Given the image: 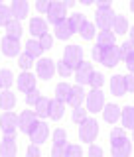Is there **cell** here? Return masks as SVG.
I'll list each match as a JSON object with an SVG mask.
<instances>
[{"label":"cell","instance_id":"obj_48","mask_svg":"<svg viewBox=\"0 0 134 157\" xmlns=\"http://www.w3.org/2000/svg\"><path fill=\"white\" fill-rule=\"evenodd\" d=\"M124 63H126V67H128V71L130 73H134V51L128 55L126 59H124Z\"/></svg>","mask_w":134,"mask_h":157},{"label":"cell","instance_id":"obj_17","mask_svg":"<svg viewBox=\"0 0 134 157\" xmlns=\"http://www.w3.org/2000/svg\"><path fill=\"white\" fill-rule=\"evenodd\" d=\"M53 26H55V37L61 39V41H67V39L73 36V29H71V26H69V20L67 18H63L61 22L53 24Z\"/></svg>","mask_w":134,"mask_h":157},{"label":"cell","instance_id":"obj_43","mask_svg":"<svg viewBox=\"0 0 134 157\" xmlns=\"http://www.w3.org/2000/svg\"><path fill=\"white\" fill-rule=\"evenodd\" d=\"M38 39H39V43H42V47H43V49H51V47H53V37L49 36L47 32H46V33H42V36H39Z\"/></svg>","mask_w":134,"mask_h":157},{"label":"cell","instance_id":"obj_36","mask_svg":"<svg viewBox=\"0 0 134 157\" xmlns=\"http://www.w3.org/2000/svg\"><path fill=\"white\" fill-rule=\"evenodd\" d=\"M12 10L10 6H4V4H0V26H6V24L12 20Z\"/></svg>","mask_w":134,"mask_h":157},{"label":"cell","instance_id":"obj_57","mask_svg":"<svg viewBox=\"0 0 134 157\" xmlns=\"http://www.w3.org/2000/svg\"><path fill=\"white\" fill-rule=\"evenodd\" d=\"M132 141H134V128H132Z\"/></svg>","mask_w":134,"mask_h":157},{"label":"cell","instance_id":"obj_15","mask_svg":"<svg viewBox=\"0 0 134 157\" xmlns=\"http://www.w3.org/2000/svg\"><path fill=\"white\" fill-rule=\"evenodd\" d=\"M36 81H38V78L34 77L30 71H22V73L18 75V78H16L18 90H22V92H28L30 88H36Z\"/></svg>","mask_w":134,"mask_h":157},{"label":"cell","instance_id":"obj_21","mask_svg":"<svg viewBox=\"0 0 134 157\" xmlns=\"http://www.w3.org/2000/svg\"><path fill=\"white\" fill-rule=\"evenodd\" d=\"M63 114H65V102L53 98V100L49 102V114H47V118H51V120H61Z\"/></svg>","mask_w":134,"mask_h":157},{"label":"cell","instance_id":"obj_45","mask_svg":"<svg viewBox=\"0 0 134 157\" xmlns=\"http://www.w3.org/2000/svg\"><path fill=\"white\" fill-rule=\"evenodd\" d=\"M124 85H126V92H134V73L124 75Z\"/></svg>","mask_w":134,"mask_h":157},{"label":"cell","instance_id":"obj_10","mask_svg":"<svg viewBox=\"0 0 134 157\" xmlns=\"http://www.w3.org/2000/svg\"><path fill=\"white\" fill-rule=\"evenodd\" d=\"M36 73H38V78H43V81H49L55 73V63L51 61L49 57L46 59H39L36 63Z\"/></svg>","mask_w":134,"mask_h":157},{"label":"cell","instance_id":"obj_33","mask_svg":"<svg viewBox=\"0 0 134 157\" xmlns=\"http://www.w3.org/2000/svg\"><path fill=\"white\" fill-rule=\"evenodd\" d=\"M12 82H14L12 71H10V69H2V71H0V86H2V88H10Z\"/></svg>","mask_w":134,"mask_h":157},{"label":"cell","instance_id":"obj_13","mask_svg":"<svg viewBox=\"0 0 134 157\" xmlns=\"http://www.w3.org/2000/svg\"><path fill=\"white\" fill-rule=\"evenodd\" d=\"M73 73H75V77H77V85H89V78L93 75V63L81 61L79 67Z\"/></svg>","mask_w":134,"mask_h":157},{"label":"cell","instance_id":"obj_44","mask_svg":"<svg viewBox=\"0 0 134 157\" xmlns=\"http://www.w3.org/2000/svg\"><path fill=\"white\" fill-rule=\"evenodd\" d=\"M122 137H124V128H112V132H111V144L122 140Z\"/></svg>","mask_w":134,"mask_h":157},{"label":"cell","instance_id":"obj_26","mask_svg":"<svg viewBox=\"0 0 134 157\" xmlns=\"http://www.w3.org/2000/svg\"><path fill=\"white\" fill-rule=\"evenodd\" d=\"M128 20H126V16H120V14H115V20H112V32L115 33H120V36H124V33L128 32Z\"/></svg>","mask_w":134,"mask_h":157},{"label":"cell","instance_id":"obj_2","mask_svg":"<svg viewBox=\"0 0 134 157\" xmlns=\"http://www.w3.org/2000/svg\"><path fill=\"white\" fill-rule=\"evenodd\" d=\"M85 104H87V112H93V114L101 112L103 106H105V92L101 88H93L89 94H85Z\"/></svg>","mask_w":134,"mask_h":157},{"label":"cell","instance_id":"obj_51","mask_svg":"<svg viewBox=\"0 0 134 157\" xmlns=\"http://www.w3.org/2000/svg\"><path fill=\"white\" fill-rule=\"evenodd\" d=\"M30 155H39V147H38V144H34V141H32V145L28 147V157Z\"/></svg>","mask_w":134,"mask_h":157},{"label":"cell","instance_id":"obj_59","mask_svg":"<svg viewBox=\"0 0 134 157\" xmlns=\"http://www.w3.org/2000/svg\"><path fill=\"white\" fill-rule=\"evenodd\" d=\"M0 88H2V86H0Z\"/></svg>","mask_w":134,"mask_h":157},{"label":"cell","instance_id":"obj_39","mask_svg":"<svg viewBox=\"0 0 134 157\" xmlns=\"http://www.w3.org/2000/svg\"><path fill=\"white\" fill-rule=\"evenodd\" d=\"M53 144L55 145H65L67 144V132L61 130V128H57V130L53 132Z\"/></svg>","mask_w":134,"mask_h":157},{"label":"cell","instance_id":"obj_34","mask_svg":"<svg viewBox=\"0 0 134 157\" xmlns=\"http://www.w3.org/2000/svg\"><path fill=\"white\" fill-rule=\"evenodd\" d=\"M87 114H89V112H87V108L75 106V108H73V112H71V120L75 122V124H81V122L87 118Z\"/></svg>","mask_w":134,"mask_h":157},{"label":"cell","instance_id":"obj_52","mask_svg":"<svg viewBox=\"0 0 134 157\" xmlns=\"http://www.w3.org/2000/svg\"><path fill=\"white\" fill-rule=\"evenodd\" d=\"M61 2H63V6H65V8H71V6H75L77 0H61Z\"/></svg>","mask_w":134,"mask_h":157},{"label":"cell","instance_id":"obj_31","mask_svg":"<svg viewBox=\"0 0 134 157\" xmlns=\"http://www.w3.org/2000/svg\"><path fill=\"white\" fill-rule=\"evenodd\" d=\"M69 92H71V85H67V82H59V85L55 86V98L61 100V102H65V104H67Z\"/></svg>","mask_w":134,"mask_h":157},{"label":"cell","instance_id":"obj_42","mask_svg":"<svg viewBox=\"0 0 134 157\" xmlns=\"http://www.w3.org/2000/svg\"><path fill=\"white\" fill-rule=\"evenodd\" d=\"M55 71H57V73H59V75H61V77H69V75H71V73H73V69H71V67H69L67 63H65V61H63V59H61V61L57 63Z\"/></svg>","mask_w":134,"mask_h":157},{"label":"cell","instance_id":"obj_30","mask_svg":"<svg viewBox=\"0 0 134 157\" xmlns=\"http://www.w3.org/2000/svg\"><path fill=\"white\" fill-rule=\"evenodd\" d=\"M79 33H81L83 39H87V41H89V39H93V37L97 36V26L93 22H85L81 26V29H79Z\"/></svg>","mask_w":134,"mask_h":157},{"label":"cell","instance_id":"obj_25","mask_svg":"<svg viewBox=\"0 0 134 157\" xmlns=\"http://www.w3.org/2000/svg\"><path fill=\"white\" fill-rule=\"evenodd\" d=\"M116 41V33L111 32V29H101V32L97 33V43L101 47H108V45H115Z\"/></svg>","mask_w":134,"mask_h":157},{"label":"cell","instance_id":"obj_32","mask_svg":"<svg viewBox=\"0 0 134 157\" xmlns=\"http://www.w3.org/2000/svg\"><path fill=\"white\" fill-rule=\"evenodd\" d=\"M67 20H69V26H71L73 33L79 32V29H81V26L87 22V20H85V14H79V12H77V14H71V16H69Z\"/></svg>","mask_w":134,"mask_h":157},{"label":"cell","instance_id":"obj_41","mask_svg":"<svg viewBox=\"0 0 134 157\" xmlns=\"http://www.w3.org/2000/svg\"><path fill=\"white\" fill-rule=\"evenodd\" d=\"M83 155V149L79 145H71V144H65V157H81Z\"/></svg>","mask_w":134,"mask_h":157},{"label":"cell","instance_id":"obj_54","mask_svg":"<svg viewBox=\"0 0 134 157\" xmlns=\"http://www.w3.org/2000/svg\"><path fill=\"white\" fill-rule=\"evenodd\" d=\"M128 33H130V41L134 43V26H132V28H128Z\"/></svg>","mask_w":134,"mask_h":157},{"label":"cell","instance_id":"obj_38","mask_svg":"<svg viewBox=\"0 0 134 157\" xmlns=\"http://www.w3.org/2000/svg\"><path fill=\"white\" fill-rule=\"evenodd\" d=\"M132 51H134V43L132 41H124L122 45H118V55H120V61H122V59H126Z\"/></svg>","mask_w":134,"mask_h":157},{"label":"cell","instance_id":"obj_6","mask_svg":"<svg viewBox=\"0 0 134 157\" xmlns=\"http://www.w3.org/2000/svg\"><path fill=\"white\" fill-rule=\"evenodd\" d=\"M16 128H18V116L14 112L6 110L0 116V130L4 136H16Z\"/></svg>","mask_w":134,"mask_h":157},{"label":"cell","instance_id":"obj_29","mask_svg":"<svg viewBox=\"0 0 134 157\" xmlns=\"http://www.w3.org/2000/svg\"><path fill=\"white\" fill-rule=\"evenodd\" d=\"M4 28H6V36H12V37H20V36H22V32H24L20 20H16V18H12Z\"/></svg>","mask_w":134,"mask_h":157},{"label":"cell","instance_id":"obj_46","mask_svg":"<svg viewBox=\"0 0 134 157\" xmlns=\"http://www.w3.org/2000/svg\"><path fill=\"white\" fill-rule=\"evenodd\" d=\"M51 155L53 157H65V145H55V144H53Z\"/></svg>","mask_w":134,"mask_h":157},{"label":"cell","instance_id":"obj_49","mask_svg":"<svg viewBox=\"0 0 134 157\" xmlns=\"http://www.w3.org/2000/svg\"><path fill=\"white\" fill-rule=\"evenodd\" d=\"M89 155H91V157H93V155H95V157H101V155H103V149L91 144V147H89Z\"/></svg>","mask_w":134,"mask_h":157},{"label":"cell","instance_id":"obj_1","mask_svg":"<svg viewBox=\"0 0 134 157\" xmlns=\"http://www.w3.org/2000/svg\"><path fill=\"white\" fill-rule=\"evenodd\" d=\"M79 126V137H81V141H87V144H93V141L97 140L99 136V122L93 120V118H85V120L81 122Z\"/></svg>","mask_w":134,"mask_h":157},{"label":"cell","instance_id":"obj_9","mask_svg":"<svg viewBox=\"0 0 134 157\" xmlns=\"http://www.w3.org/2000/svg\"><path fill=\"white\" fill-rule=\"evenodd\" d=\"M0 47H2V53L6 57H18L20 55V37H12V36H6L2 37V41H0Z\"/></svg>","mask_w":134,"mask_h":157},{"label":"cell","instance_id":"obj_40","mask_svg":"<svg viewBox=\"0 0 134 157\" xmlns=\"http://www.w3.org/2000/svg\"><path fill=\"white\" fill-rule=\"evenodd\" d=\"M39 96H42V92H39L38 88H30V90L26 92V104L28 106H34L39 100Z\"/></svg>","mask_w":134,"mask_h":157},{"label":"cell","instance_id":"obj_11","mask_svg":"<svg viewBox=\"0 0 134 157\" xmlns=\"http://www.w3.org/2000/svg\"><path fill=\"white\" fill-rule=\"evenodd\" d=\"M111 153L115 155V157H126V155H130V153H132V144H130V140L124 136L122 140H118V141H115V144H111Z\"/></svg>","mask_w":134,"mask_h":157},{"label":"cell","instance_id":"obj_56","mask_svg":"<svg viewBox=\"0 0 134 157\" xmlns=\"http://www.w3.org/2000/svg\"><path fill=\"white\" fill-rule=\"evenodd\" d=\"M130 10L134 12V0H130Z\"/></svg>","mask_w":134,"mask_h":157},{"label":"cell","instance_id":"obj_12","mask_svg":"<svg viewBox=\"0 0 134 157\" xmlns=\"http://www.w3.org/2000/svg\"><path fill=\"white\" fill-rule=\"evenodd\" d=\"M28 136H30V140H32L34 144L39 145V144H43V141L49 137V126L46 124V122H38L36 128H34V130L30 132Z\"/></svg>","mask_w":134,"mask_h":157},{"label":"cell","instance_id":"obj_20","mask_svg":"<svg viewBox=\"0 0 134 157\" xmlns=\"http://www.w3.org/2000/svg\"><path fill=\"white\" fill-rule=\"evenodd\" d=\"M108 86H111V92L115 96H124V92H126L124 75H115L111 78V82H108Z\"/></svg>","mask_w":134,"mask_h":157},{"label":"cell","instance_id":"obj_14","mask_svg":"<svg viewBox=\"0 0 134 157\" xmlns=\"http://www.w3.org/2000/svg\"><path fill=\"white\" fill-rule=\"evenodd\" d=\"M16 153H18L16 136H4V140L0 141V155L2 157H14Z\"/></svg>","mask_w":134,"mask_h":157},{"label":"cell","instance_id":"obj_27","mask_svg":"<svg viewBox=\"0 0 134 157\" xmlns=\"http://www.w3.org/2000/svg\"><path fill=\"white\" fill-rule=\"evenodd\" d=\"M49 98L47 96H39V100L34 104V108H36V114H38V118H47V114H49Z\"/></svg>","mask_w":134,"mask_h":157},{"label":"cell","instance_id":"obj_5","mask_svg":"<svg viewBox=\"0 0 134 157\" xmlns=\"http://www.w3.org/2000/svg\"><path fill=\"white\" fill-rule=\"evenodd\" d=\"M120 61V55H118V45H108V47H101V57H99V63H103L105 67L112 69L118 65Z\"/></svg>","mask_w":134,"mask_h":157},{"label":"cell","instance_id":"obj_24","mask_svg":"<svg viewBox=\"0 0 134 157\" xmlns=\"http://www.w3.org/2000/svg\"><path fill=\"white\" fill-rule=\"evenodd\" d=\"M47 32V22L42 18H32L30 20V33H32L34 37H39L42 33Z\"/></svg>","mask_w":134,"mask_h":157},{"label":"cell","instance_id":"obj_22","mask_svg":"<svg viewBox=\"0 0 134 157\" xmlns=\"http://www.w3.org/2000/svg\"><path fill=\"white\" fill-rule=\"evenodd\" d=\"M14 106H16V94L12 90H8V88H4L0 92V108L2 110H12Z\"/></svg>","mask_w":134,"mask_h":157},{"label":"cell","instance_id":"obj_37","mask_svg":"<svg viewBox=\"0 0 134 157\" xmlns=\"http://www.w3.org/2000/svg\"><path fill=\"white\" fill-rule=\"evenodd\" d=\"M89 85H91L93 88H101L103 85H105V77H103V73H99V71H93L91 78H89Z\"/></svg>","mask_w":134,"mask_h":157},{"label":"cell","instance_id":"obj_35","mask_svg":"<svg viewBox=\"0 0 134 157\" xmlns=\"http://www.w3.org/2000/svg\"><path fill=\"white\" fill-rule=\"evenodd\" d=\"M18 65L22 67V71H30V67L34 65V57L28 53H22V55H18Z\"/></svg>","mask_w":134,"mask_h":157},{"label":"cell","instance_id":"obj_19","mask_svg":"<svg viewBox=\"0 0 134 157\" xmlns=\"http://www.w3.org/2000/svg\"><path fill=\"white\" fill-rule=\"evenodd\" d=\"M103 118H105V122H108V124H115V122L120 120V106L116 104H107L103 106Z\"/></svg>","mask_w":134,"mask_h":157},{"label":"cell","instance_id":"obj_16","mask_svg":"<svg viewBox=\"0 0 134 157\" xmlns=\"http://www.w3.org/2000/svg\"><path fill=\"white\" fill-rule=\"evenodd\" d=\"M10 10H12V16L16 20H24L30 14V4H28V0H12Z\"/></svg>","mask_w":134,"mask_h":157},{"label":"cell","instance_id":"obj_7","mask_svg":"<svg viewBox=\"0 0 134 157\" xmlns=\"http://www.w3.org/2000/svg\"><path fill=\"white\" fill-rule=\"evenodd\" d=\"M63 61L75 71V69L79 67V63L83 61V49L79 45H67L65 51H63Z\"/></svg>","mask_w":134,"mask_h":157},{"label":"cell","instance_id":"obj_28","mask_svg":"<svg viewBox=\"0 0 134 157\" xmlns=\"http://www.w3.org/2000/svg\"><path fill=\"white\" fill-rule=\"evenodd\" d=\"M26 53H28V55H32L34 59L42 57L43 47H42V43H39V39H28V41H26Z\"/></svg>","mask_w":134,"mask_h":157},{"label":"cell","instance_id":"obj_55","mask_svg":"<svg viewBox=\"0 0 134 157\" xmlns=\"http://www.w3.org/2000/svg\"><path fill=\"white\" fill-rule=\"evenodd\" d=\"M79 2H81V4H85V6H91V4L95 2V0H79Z\"/></svg>","mask_w":134,"mask_h":157},{"label":"cell","instance_id":"obj_3","mask_svg":"<svg viewBox=\"0 0 134 157\" xmlns=\"http://www.w3.org/2000/svg\"><path fill=\"white\" fill-rule=\"evenodd\" d=\"M115 20V10L111 6H99L95 12V26L101 29H111Z\"/></svg>","mask_w":134,"mask_h":157},{"label":"cell","instance_id":"obj_8","mask_svg":"<svg viewBox=\"0 0 134 157\" xmlns=\"http://www.w3.org/2000/svg\"><path fill=\"white\" fill-rule=\"evenodd\" d=\"M38 114L34 110H24L22 114L18 116V128L24 132V134H30V132L36 128V124H38Z\"/></svg>","mask_w":134,"mask_h":157},{"label":"cell","instance_id":"obj_50","mask_svg":"<svg viewBox=\"0 0 134 157\" xmlns=\"http://www.w3.org/2000/svg\"><path fill=\"white\" fill-rule=\"evenodd\" d=\"M91 55H93V61H99V57H101V45L99 43L91 49Z\"/></svg>","mask_w":134,"mask_h":157},{"label":"cell","instance_id":"obj_53","mask_svg":"<svg viewBox=\"0 0 134 157\" xmlns=\"http://www.w3.org/2000/svg\"><path fill=\"white\" fill-rule=\"evenodd\" d=\"M99 6H111V0H95Z\"/></svg>","mask_w":134,"mask_h":157},{"label":"cell","instance_id":"obj_4","mask_svg":"<svg viewBox=\"0 0 134 157\" xmlns=\"http://www.w3.org/2000/svg\"><path fill=\"white\" fill-rule=\"evenodd\" d=\"M46 16H47L49 24H57V22H61L63 18H67V8L63 6L61 0H51L47 10H46Z\"/></svg>","mask_w":134,"mask_h":157},{"label":"cell","instance_id":"obj_58","mask_svg":"<svg viewBox=\"0 0 134 157\" xmlns=\"http://www.w3.org/2000/svg\"><path fill=\"white\" fill-rule=\"evenodd\" d=\"M0 4H2V0H0Z\"/></svg>","mask_w":134,"mask_h":157},{"label":"cell","instance_id":"obj_18","mask_svg":"<svg viewBox=\"0 0 134 157\" xmlns=\"http://www.w3.org/2000/svg\"><path fill=\"white\" fill-rule=\"evenodd\" d=\"M83 102H85V90H83V85L71 86V92H69V98H67V104H71L73 108H75V106H81Z\"/></svg>","mask_w":134,"mask_h":157},{"label":"cell","instance_id":"obj_47","mask_svg":"<svg viewBox=\"0 0 134 157\" xmlns=\"http://www.w3.org/2000/svg\"><path fill=\"white\" fill-rule=\"evenodd\" d=\"M49 2H51V0H36V10L38 12H46Z\"/></svg>","mask_w":134,"mask_h":157},{"label":"cell","instance_id":"obj_23","mask_svg":"<svg viewBox=\"0 0 134 157\" xmlns=\"http://www.w3.org/2000/svg\"><path fill=\"white\" fill-rule=\"evenodd\" d=\"M120 122L124 130H132L134 128V106L120 108Z\"/></svg>","mask_w":134,"mask_h":157}]
</instances>
